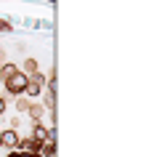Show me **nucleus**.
I'll return each instance as SVG.
<instances>
[{
  "mask_svg": "<svg viewBox=\"0 0 154 157\" xmlns=\"http://www.w3.org/2000/svg\"><path fill=\"white\" fill-rule=\"evenodd\" d=\"M43 88H45V75H43L40 69L32 72V75H27V88H24V96H27V99L37 101L43 96Z\"/></svg>",
  "mask_w": 154,
  "mask_h": 157,
  "instance_id": "obj_1",
  "label": "nucleus"
},
{
  "mask_svg": "<svg viewBox=\"0 0 154 157\" xmlns=\"http://www.w3.org/2000/svg\"><path fill=\"white\" fill-rule=\"evenodd\" d=\"M3 85H6V93H8L11 99H19V96H24V88H27V75L19 69V72H13L8 77V80H3Z\"/></svg>",
  "mask_w": 154,
  "mask_h": 157,
  "instance_id": "obj_2",
  "label": "nucleus"
},
{
  "mask_svg": "<svg viewBox=\"0 0 154 157\" xmlns=\"http://www.w3.org/2000/svg\"><path fill=\"white\" fill-rule=\"evenodd\" d=\"M19 139H21V136L16 133V128H6V131L0 128V147L16 149V147H19Z\"/></svg>",
  "mask_w": 154,
  "mask_h": 157,
  "instance_id": "obj_3",
  "label": "nucleus"
},
{
  "mask_svg": "<svg viewBox=\"0 0 154 157\" xmlns=\"http://www.w3.org/2000/svg\"><path fill=\"white\" fill-rule=\"evenodd\" d=\"M29 136H32L35 141H40V144H43V141L48 139V136H53V128H45V125H43L40 120H35V125H32V133H29Z\"/></svg>",
  "mask_w": 154,
  "mask_h": 157,
  "instance_id": "obj_4",
  "label": "nucleus"
},
{
  "mask_svg": "<svg viewBox=\"0 0 154 157\" xmlns=\"http://www.w3.org/2000/svg\"><path fill=\"white\" fill-rule=\"evenodd\" d=\"M21 152H40V141H35L32 136H27V139H19V147Z\"/></svg>",
  "mask_w": 154,
  "mask_h": 157,
  "instance_id": "obj_5",
  "label": "nucleus"
},
{
  "mask_svg": "<svg viewBox=\"0 0 154 157\" xmlns=\"http://www.w3.org/2000/svg\"><path fill=\"white\" fill-rule=\"evenodd\" d=\"M40 155L43 157H53L56 155V139H53V136H48V139L40 144Z\"/></svg>",
  "mask_w": 154,
  "mask_h": 157,
  "instance_id": "obj_6",
  "label": "nucleus"
},
{
  "mask_svg": "<svg viewBox=\"0 0 154 157\" xmlns=\"http://www.w3.org/2000/svg\"><path fill=\"white\" fill-rule=\"evenodd\" d=\"M27 112H29V117H32V120H40L43 112H45V107H43L40 101H29V104H27Z\"/></svg>",
  "mask_w": 154,
  "mask_h": 157,
  "instance_id": "obj_7",
  "label": "nucleus"
},
{
  "mask_svg": "<svg viewBox=\"0 0 154 157\" xmlns=\"http://www.w3.org/2000/svg\"><path fill=\"white\" fill-rule=\"evenodd\" d=\"M13 72H19V67L13 64V61H3V64H0V80H8Z\"/></svg>",
  "mask_w": 154,
  "mask_h": 157,
  "instance_id": "obj_8",
  "label": "nucleus"
},
{
  "mask_svg": "<svg viewBox=\"0 0 154 157\" xmlns=\"http://www.w3.org/2000/svg\"><path fill=\"white\" fill-rule=\"evenodd\" d=\"M37 69H40V67H37V59H24V67H21V72L24 75H32V72H37Z\"/></svg>",
  "mask_w": 154,
  "mask_h": 157,
  "instance_id": "obj_9",
  "label": "nucleus"
},
{
  "mask_svg": "<svg viewBox=\"0 0 154 157\" xmlns=\"http://www.w3.org/2000/svg\"><path fill=\"white\" fill-rule=\"evenodd\" d=\"M0 32H13V24L6 21V19H0Z\"/></svg>",
  "mask_w": 154,
  "mask_h": 157,
  "instance_id": "obj_10",
  "label": "nucleus"
},
{
  "mask_svg": "<svg viewBox=\"0 0 154 157\" xmlns=\"http://www.w3.org/2000/svg\"><path fill=\"white\" fill-rule=\"evenodd\" d=\"M6 109H8V101H6V99H3V96H0V115H3Z\"/></svg>",
  "mask_w": 154,
  "mask_h": 157,
  "instance_id": "obj_11",
  "label": "nucleus"
},
{
  "mask_svg": "<svg viewBox=\"0 0 154 157\" xmlns=\"http://www.w3.org/2000/svg\"><path fill=\"white\" fill-rule=\"evenodd\" d=\"M0 64H3V53H0Z\"/></svg>",
  "mask_w": 154,
  "mask_h": 157,
  "instance_id": "obj_12",
  "label": "nucleus"
}]
</instances>
